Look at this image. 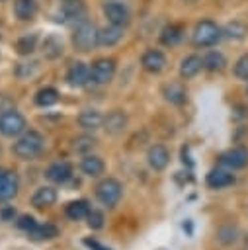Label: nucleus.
Masks as SVG:
<instances>
[{"label": "nucleus", "instance_id": "nucleus-1", "mask_svg": "<svg viewBox=\"0 0 248 250\" xmlns=\"http://www.w3.org/2000/svg\"><path fill=\"white\" fill-rule=\"evenodd\" d=\"M43 146H45V139H43L41 133H37V131H23L18 137V141L14 143L12 150L21 160H33L35 156L41 154Z\"/></svg>", "mask_w": 248, "mask_h": 250}, {"label": "nucleus", "instance_id": "nucleus-2", "mask_svg": "<svg viewBox=\"0 0 248 250\" xmlns=\"http://www.w3.org/2000/svg\"><path fill=\"white\" fill-rule=\"evenodd\" d=\"M72 45L76 51H82V53L92 51L98 45V27L92 21L82 20L72 33Z\"/></svg>", "mask_w": 248, "mask_h": 250}, {"label": "nucleus", "instance_id": "nucleus-3", "mask_svg": "<svg viewBox=\"0 0 248 250\" xmlns=\"http://www.w3.org/2000/svg\"><path fill=\"white\" fill-rule=\"evenodd\" d=\"M123 195V186L115 178H103L96 186V199L105 207H115Z\"/></svg>", "mask_w": 248, "mask_h": 250}, {"label": "nucleus", "instance_id": "nucleus-4", "mask_svg": "<svg viewBox=\"0 0 248 250\" xmlns=\"http://www.w3.org/2000/svg\"><path fill=\"white\" fill-rule=\"evenodd\" d=\"M221 35H223V31L219 29L217 23H213L211 20H203L195 25L191 41L195 47H213L221 39Z\"/></svg>", "mask_w": 248, "mask_h": 250}, {"label": "nucleus", "instance_id": "nucleus-5", "mask_svg": "<svg viewBox=\"0 0 248 250\" xmlns=\"http://www.w3.org/2000/svg\"><path fill=\"white\" fill-rule=\"evenodd\" d=\"M27 127L25 117L16 109L0 111V133L4 137H20Z\"/></svg>", "mask_w": 248, "mask_h": 250}, {"label": "nucleus", "instance_id": "nucleus-6", "mask_svg": "<svg viewBox=\"0 0 248 250\" xmlns=\"http://www.w3.org/2000/svg\"><path fill=\"white\" fill-rule=\"evenodd\" d=\"M219 164L228 170H242L248 166V148L246 146H232L219 154Z\"/></svg>", "mask_w": 248, "mask_h": 250}, {"label": "nucleus", "instance_id": "nucleus-7", "mask_svg": "<svg viewBox=\"0 0 248 250\" xmlns=\"http://www.w3.org/2000/svg\"><path fill=\"white\" fill-rule=\"evenodd\" d=\"M20 191V178L14 170L0 168V203L10 201Z\"/></svg>", "mask_w": 248, "mask_h": 250}, {"label": "nucleus", "instance_id": "nucleus-8", "mask_svg": "<svg viewBox=\"0 0 248 250\" xmlns=\"http://www.w3.org/2000/svg\"><path fill=\"white\" fill-rule=\"evenodd\" d=\"M115 74V61L113 59H98L90 68V80L94 84H107Z\"/></svg>", "mask_w": 248, "mask_h": 250}, {"label": "nucleus", "instance_id": "nucleus-9", "mask_svg": "<svg viewBox=\"0 0 248 250\" xmlns=\"http://www.w3.org/2000/svg\"><path fill=\"white\" fill-rule=\"evenodd\" d=\"M236 182L232 170L225 168V166H219V168H213L209 170V174L205 176V184L207 188L211 189H225V188H230L232 184Z\"/></svg>", "mask_w": 248, "mask_h": 250}, {"label": "nucleus", "instance_id": "nucleus-10", "mask_svg": "<svg viewBox=\"0 0 248 250\" xmlns=\"http://www.w3.org/2000/svg\"><path fill=\"white\" fill-rule=\"evenodd\" d=\"M103 14H105V18H107L109 23L119 25V27H125V25H129V21H131V12H129V8H127L125 4H121V2H107V4L103 6Z\"/></svg>", "mask_w": 248, "mask_h": 250}, {"label": "nucleus", "instance_id": "nucleus-11", "mask_svg": "<svg viewBox=\"0 0 248 250\" xmlns=\"http://www.w3.org/2000/svg\"><path fill=\"white\" fill-rule=\"evenodd\" d=\"M90 82V68L84 62H72L66 70V84L72 88H82Z\"/></svg>", "mask_w": 248, "mask_h": 250}, {"label": "nucleus", "instance_id": "nucleus-12", "mask_svg": "<svg viewBox=\"0 0 248 250\" xmlns=\"http://www.w3.org/2000/svg\"><path fill=\"white\" fill-rule=\"evenodd\" d=\"M146 162L154 172H162L170 162V152L164 145H152L146 152Z\"/></svg>", "mask_w": 248, "mask_h": 250}, {"label": "nucleus", "instance_id": "nucleus-13", "mask_svg": "<svg viewBox=\"0 0 248 250\" xmlns=\"http://www.w3.org/2000/svg\"><path fill=\"white\" fill-rule=\"evenodd\" d=\"M45 178L53 184H66L72 178V166L66 160L61 162H53L47 170H45Z\"/></svg>", "mask_w": 248, "mask_h": 250}, {"label": "nucleus", "instance_id": "nucleus-14", "mask_svg": "<svg viewBox=\"0 0 248 250\" xmlns=\"http://www.w3.org/2000/svg\"><path fill=\"white\" fill-rule=\"evenodd\" d=\"M141 64H143V68H145L146 72L158 74V72H162L164 66H166V57H164V53L158 51V49H148V51L141 57Z\"/></svg>", "mask_w": 248, "mask_h": 250}, {"label": "nucleus", "instance_id": "nucleus-15", "mask_svg": "<svg viewBox=\"0 0 248 250\" xmlns=\"http://www.w3.org/2000/svg\"><path fill=\"white\" fill-rule=\"evenodd\" d=\"M59 199V193L55 188L51 186H41L35 189V193L31 195V205L35 209H47V207H53Z\"/></svg>", "mask_w": 248, "mask_h": 250}, {"label": "nucleus", "instance_id": "nucleus-16", "mask_svg": "<svg viewBox=\"0 0 248 250\" xmlns=\"http://www.w3.org/2000/svg\"><path fill=\"white\" fill-rule=\"evenodd\" d=\"M127 127V115L121 109H113L103 117V129L109 135H119Z\"/></svg>", "mask_w": 248, "mask_h": 250}, {"label": "nucleus", "instance_id": "nucleus-17", "mask_svg": "<svg viewBox=\"0 0 248 250\" xmlns=\"http://www.w3.org/2000/svg\"><path fill=\"white\" fill-rule=\"evenodd\" d=\"M121 37H123V27H119V25L109 23V25L98 29V45L100 47H113L121 41Z\"/></svg>", "mask_w": 248, "mask_h": 250}, {"label": "nucleus", "instance_id": "nucleus-18", "mask_svg": "<svg viewBox=\"0 0 248 250\" xmlns=\"http://www.w3.org/2000/svg\"><path fill=\"white\" fill-rule=\"evenodd\" d=\"M80 170L90 178H100L105 172V162L96 154H84L80 160Z\"/></svg>", "mask_w": 248, "mask_h": 250}, {"label": "nucleus", "instance_id": "nucleus-19", "mask_svg": "<svg viewBox=\"0 0 248 250\" xmlns=\"http://www.w3.org/2000/svg\"><path fill=\"white\" fill-rule=\"evenodd\" d=\"M41 51H43L45 59L55 61V59L62 57L64 45H62V41H61V37H57V35H47V37L43 39V43H41Z\"/></svg>", "mask_w": 248, "mask_h": 250}, {"label": "nucleus", "instance_id": "nucleus-20", "mask_svg": "<svg viewBox=\"0 0 248 250\" xmlns=\"http://www.w3.org/2000/svg\"><path fill=\"white\" fill-rule=\"evenodd\" d=\"M201 68H203V59L199 55H187L180 64V76L189 80V78L197 76L201 72Z\"/></svg>", "mask_w": 248, "mask_h": 250}, {"label": "nucleus", "instance_id": "nucleus-21", "mask_svg": "<svg viewBox=\"0 0 248 250\" xmlns=\"http://www.w3.org/2000/svg\"><path fill=\"white\" fill-rule=\"evenodd\" d=\"M76 121L84 131H96L103 125V115L98 109H84Z\"/></svg>", "mask_w": 248, "mask_h": 250}, {"label": "nucleus", "instance_id": "nucleus-22", "mask_svg": "<svg viewBox=\"0 0 248 250\" xmlns=\"http://www.w3.org/2000/svg\"><path fill=\"white\" fill-rule=\"evenodd\" d=\"M162 96L166 98V102H170V104H174V105H182V104H186V100H187V92H186V88H184L180 82H170V84H166V86L162 88Z\"/></svg>", "mask_w": 248, "mask_h": 250}, {"label": "nucleus", "instance_id": "nucleus-23", "mask_svg": "<svg viewBox=\"0 0 248 250\" xmlns=\"http://www.w3.org/2000/svg\"><path fill=\"white\" fill-rule=\"evenodd\" d=\"M90 209H92V207H90L88 199H74V201L66 203V207H64V215H66L70 221H82V219L88 217Z\"/></svg>", "mask_w": 248, "mask_h": 250}, {"label": "nucleus", "instance_id": "nucleus-24", "mask_svg": "<svg viewBox=\"0 0 248 250\" xmlns=\"http://www.w3.org/2000/svg\"><path fill=\"white\" fill-rule=\"evenodd\" d=\"M238 238H240V230H238L236 225H223V227H219L217 232H215V240H217L221 246H227V248L232 246V244H236Z\"/></svg>", "mask_w": 248, "mask_h": 250}, {"label": "nucleus", "instance_id": "nucleus-25", "mask_svg": "<svg viewBox=\"0 0 248 250\" xmlns=\"http://www.w3.org/2000/svg\"><path fill=\"white\" fill-rule=\"evenodd\" d=\"M184 37V25L182 23H168L162 31H160V43L166 47H174L182 41Z\"/></svg>", "mask_w": 248, "mask_h": 250}, {"label": "nucleus", "instance_id": "nucleus-26", "mask_svg": "<svg viewBox=\"0 0 248 250\" xmlns=\"http://www.w3.org/2000/svg\"><path fill=\"white\" fill-rule=\"evenodd\" d=\"M227 66V59L221 51H209L203 57V68L211 70V72H221Z\"/></svg>", "mask_w": 248, "mask_h": 250}, {"label": "nucleus", "instance_id": "nucleus-27", "mask_svg": "<svg viewBox=\"0 0 248 250\" xmlns=\"http://www.w3.org/2000/svg\"><path fill=\"white\" fill-rule=\"evenodd\" d=\"M14 12L20 20H31L37 14V2L35 0H16Z\"/></svg>", "mask_w": 248, "mask_h": 250}, {"label": "nucleus", "instance_id": "nucleus-28", "mask_svg": "<svg viewBox=\"0 0 248 250\" xmlns=\"http://www.w3.org/2000/svg\"><path fill=\"white\" fill-rule=\"evenodd\" d=\"M57 102H59V92H57L55 88H51V86L41 88V90L35 94V104L41 105V107H49V105H53V104H57Z\"/></svg>", "mask_w": 248, "mask_h": 250}, {"label": "nucleus", "instance_id": "nucleus-29", "mask_svg": "<svg viewBox=\"0 0 248 250\" xmlns=\"http://www.w3.org/2000/svg\"><path fill=\"white\" fill-rule=\"evenodd\" d=\"M96 145H98V141H96L92 135H80V137L74 139L72 148H74V152H78V154H90V152L96 148Z\"/></svg>", "mask_w": 248, "mask_h": 250}, {"label": "nucleus", "instance_id": "nucleus-30", "mask_svg": "<svg viewBox=\"0 0 248 250\" xmlns=\"http://www.w3.org/2000/svg\"><path fill=\"white\" fill-rule=\"evenodd\" d=\"M29 236L35 238V240H51V238L59 236V229L55 225H51V223H43V225H37V229Z\"/></svg>", "mask_w": 248, "mask_h": 250}, {"label": "nucleus", "instance_id": "nucleus-31", "mask_svg": "<svg viewBox=\"0 0 248 250\" xmlns=\"http://www.w3.org/2000/svg\"><path fill=\"white\" fill-rule=\"evenodd\" d=\"M225 35L228 37V39H234V41H240V39H244L246 35H248V25L244 23V21H230L227 27H225Z\"/></svg>", "mask_w": 248, "mask_h": 250}, {"label": "nucleus", "instance_id": "nucleus-32", "mask_svg": "<svg viewBox=\"0 0 248 250\" xmlns=\"http://www.w3.org/2000/svg\"><path fill=\"white\" fill-rule=\"evenodd\" d=\"M35 45H37V35L31 33V35H23L16 41V51L20 55H31L35 51Z\"/></svg>", "mask_w": 248, "mask_h": 250}, {"label": "nucleus", "instance_id": "nucleus-33", "mask_svg": "<svg viewBox=\"0 0 248 250\" xmlns=\"http://www.w3.org/2000/svg\"><path fill=\"white\" fill-rule=\"evenodd\" d=\"M16 225H18V229H21L23 232H27V234H31L35 229H37V221H35V217H31V215H20L18 217V221H16Z\"/></svg>", "mask_w": 248, "mask_h": 250}, {"label": "nucleus", "instance_id": "nucleus-34", "mask_svg": "<svg viewBox=\"0 0 248 250\" xmlns=\"http://www.w3.org/2000/svg\"><path fill=\"white\" fill-rule=\"evenodd\" d=\"M86 221H88V227H90L92 230H100V229L103 227V221H105V219H103V213H102L100 209H90Z\"/></svg>", "mask_w": 248, "mask_h": 250}, {"label": "nucleus", "instance_id": "nucleus-35", "mask_svg": "<svg viewBox=\"0 0 248 250\" xmlns=\"http://www.w3.org/2000/svg\"><path fill=\"white\" fill-rule=\"evenodd\" d=\"M234 76L238 80L248 82V55H242L236 62H234Z\"/></svg>", "mask_w": 248, "mask_h": 250}, {"label": "nucleus", "instance_id": "nucleus-36", "mask_svg": "<svg viewBox=\"0 0 248 250\" xmlns=\"http://www.w3.org/2000/svg\"><path fill=\"white\" fill-rule=\"evenodd\" d=\"M82 242H84V246H86V248H90V250H111L109 246H103V244H102V242H98L96 238H84Z\"/></svg>", "mask_w": 248, "mask_h": 250}, {"label": "nucleus", "instance_id": "nucleus-37", "mask_svg": "<svg viewBox=\"0 0 248 250\" xmlns=\"http://www.w3.org/2000/svg\"><path fill=\"white\" fill-rule=\"evenodd\" d=\"M14 215H16V211H14L12 207H8V209H4V211L0 213V217H2V221H10V219H12Z\"/></svg>", "mask_w": 248, "mask_h": 250}, {"label": "nucleus", "instance_id": "nucleus-38", "mask_svg": "<svg viewBox=\"0 0 248 250\" xmlns=\"http://www.w3.org/2000/svg\"><path fill=\"white\" fill-rule=\"evenodd\" d=\"M182 2H186V4H193L195 0H182Z\"/></svg>", "mask_w": 248, "mask_h": 250}, {"label": "nucleus", "instance_id": "nucleus-39", "mask_svg": "<svg viewBox=\"0 0 248 250\" xmlns=\"http://www.w3.org/2000/svg\"><path fill=\"white\" fill-rule=\"evenodd\" d=\"M62 2H72V0H62Z\"/></svg>", "mask_w": 248, "mask_h": 250}, {"label": "nucleus", "instance_id": "nucleus-40", "mask_svg": "<svg viewBox=\"0 0 248 250\" xmlns=\"http://www.w3.org/2000/svg\"><path fill=\"white\" fill-rule=\"evenodd\" d=\"M246 92H248V88H246Z\"/></svg>", "mask_w": 248, "mask_h": 250}]
</instances>
